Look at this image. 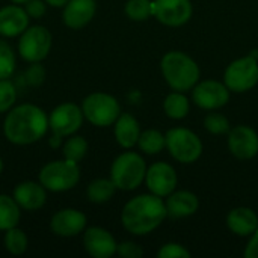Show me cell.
I'll return each mask as SVG.
<instances>
[{
    "label": "cell",
    "instance_id": "cell-15",
    "mask_svg": "<svg viewBox=\"0 0 258 258\" xmlns=\"http://www.w3.org/2000/svg\"><path fill=\"white\" fill-rule=\"evenodd\" d=\"M83 246L86 252L94 258H109L116 252V242L113 236L98 227L88 228L83 236Z\"/></svg>",
    "mask_w": 258,
    "mask_h": 258
},
{
    "label": "cell",
    "instance_id": "cell-27",
    "mask_svg": "<svg viewBox=\"0 0 258 258\" xmlns=\"http://www.w3.org/2000/svg\"><path fill=\"white\" fill-rule=\"evenodd\" d=\"M5 248L12 255H21L27 249V237L24 231L18 230L17 227L11 228L5 234Z\"/></svg>",
    "mask_w": 258,
    "mask_h": 258
},
{
    "label": "cell",
    "instance_id": "cell-41",
    "mask_svg": "<svg viewBox=\"0 0 258 258\" xmlns=\"http://www.w3.org/2000/svg\"><path fill=\"white\" fill-rule=\"evenodd\" d=\"M2 169H3V162H2V159H0V174H2Z\"/></svg>",
    "mask_w": 258,
    "mask_h": 258
},
{
    "label": "cell",
    "instance_id": "cell-10",
    "mask_svg": "<svg viewBox=\"0 0 258 258\" xmlns=\"http://www.w3.org/2000/svg\"><path fill=\"white\" fill-rule=\"evenodd\" d=\"M83 122V110L73 103H63L57 106L48 116V127L53 135L70 136L76 133Z\"/></svg>",
    "mask_w": 258,
    "mask_h": 258
},
{
    "label": "cell",
    "instance_id": "cell-40",
    "mask_svg": "<svg viewBox=\"0 0 258 258\" xmlns=\"http://www.w3.org/2000/svg\"><path fill=\"white\" fill-rule=\"evenodd\" d=\"M14 3H26L27 0H12Z\"/></svg>",
    "mask_w": 258,
    "mask_h": 258
},
{
    "label": "cell",
    "instance_id": "cell-8",
    "mask_svg": "<svg viewBox=\"0 0 258 258\" xmlns=\"http://www.w3.org/2000/svg\"><path fill=\"white\" fill-rule=\"evenodd\" d=\"M51 47V33L44 26L27 27L18 41V53L27 62H39L47 57Z\"/></svg>",
    "mask_w": 258,
    "mask_h": 258
},
{
    "label": "cell",
    "instance_id": "cell-14",
    "mask_svg": "<svg viewBox=\"0 0 258 258\" xmlns=\"http://www.w3.org/2000/svg\"><path fill=\"white\" fill-rule=\"evenodd\" d=\"M228 147L237 159H252L258 153V135L248 125H237L230 132Z\"/></svg>",
    "mask_w": 258,
    "mask_h": 258
},
{
    "label": "cell",
    "instance_id": "cell-16",
    "mask_svg": "<svg viewBox=\"0 0 258 258\" xmlns=\"http://www.w3.org/2000/svg\"><path fill=\"white\" fill-rule=\"evenodd\" d=\"M86 225V216L73 209H65L53 215L50 221V228L54 234L60 237H74L83 231Z\"/></svg>",
    "mask_w": 258,
    "mask_h": 258
},
{
    "label": "cell",
    "instance_id": "cell-29",
    "mask_svg": "<svg viewBox=\"0 0 258 258\" xmlns=\"http://www.w3.org/2000/svg\"><path fill=\"white\" fill-rule=\"evenodd\" d=\"M125 14L135 21H144L153 15V2L150 0H128Z\"/></svg>",
    "mask_w": 258,
    "mask_h": 258
},
{
    "label": "cell",
    "instance_id": "cell-18",
    "mask_svg": "<svg viewBox=\"0 0 258 258\" xmlns=\"http://www.w3.org/2000/svg\"><path fill=\"white\" fill-rule=\"evenodd\" d=\"M95 9V0H70L63 8V23L70 29H82L94 18Z\"/></svg>",
    "mask_w": 258,
    "mask_h": 258
},
{
    "label": "cell",
    "instance_id": "cell-25",
    "mask_svg": "<svg viewBox=\"0 0 258 258\" xmlns=\"http://www.w3.org/2000/svg\"><path fill=\"white\" fill-rule=\"evenodd\" d=\"M165 112L169 118L172 119H181L187 115L189 112V101L187 98L180 94V92H174L171 95L166 97L165 100Z\"/></svg>",
    "mask_w": 258,
    "mask_h": 258
},
{
    "label": "cell",
    "instance_id": "cell-5",
    "mask_svg": "<svg viewBox=\"0 0 258 258\" xmlns=\"http://www.w3.org/2000/svg\"><path fill=\"white\" fill-rule=\"evenodd\" d=\"M80 180V168L73 160H56L47 163L39 172V183L51 192H65L73 189Z\"/></svg>",
    "mask_w": 258,
    "mask_h": 258
},
{
    "label": "cell",
    "instance_id": "cell-31",
    "mask_svg": "<svg viewBox=\"0 0 258 258\" xmlns=\"http://www.w3.org/2000/svg\"><path fill=\"white\" fill-rule=\"evenodd\" d=\"M17 100V91L12 82L8 79L0 80V113L8 112Z\"/></svg>",
    "mask_w": 258,
    "mask_h": 258
},
{
    "label": "cell",
    "instance_id": "cell-23",
    "mask_svg": "<svg viewBox=\"0 0 258 258\" xmlns=\"http://www.w3.org/2000/svg\"><path fill=\"white\" fill-rule=\"evenodd\" d=\"M20 206L8 195H0V230L8 231L20 222Z\"/></svg>",
    "mask_w": 258,
    "mask_h": 258
},
{
    "label": "cell",
    "instance_id": "cell-36",
    "mask_svg": "<svg viewBox=\"0 0 258 258\" xmlns=\"http://www.w3.org/2000/svg\"><path fill=\"white\" fill-rule=\"evenodd\" d=\"M26 12L32 18H41L45 14V3L42 0H27L26 2Z\"/></svg>",
    "mask_w": 258,
    "mask_h": 258
},
{
    "label": "cell",
    "instance_id": "cell-24",
    "mask_svg": "<svg viewBox=\"0 0 258 258\" xmlns=\"http://www.w3.org/2000/svg\"><path fill=\"white\" fill-rule=\"evenodd\" d=\"M115 190H116V186H115V183L112 180L100 178V180L92 181L88 186V192L86 194H88L89 201L101 204V203L109 201L113 197Z\"/></svg>",
    "mask_w": 258,
    "mask_h": 258
},
{
    "label": "cell",
    "instance_id": "cell-12",
    "mask_svg": "<svg viewBox=\"0 0 258 258\" xmlns=\"http://www.w3.org/2000/svg\"><path fill=\"white\" fill-rule=\"evenodd\" d=\"M230 100V92L227 85H222L216 80L201 82L194 88V101L203 109H219L225 106Z\"/></svg>",
    "mask_w": 258,
    "mask_h": 258
},
{
    "label": "cell",
    "instance_id": "cell-11",
    "mask_svg": "<svg viewBox=\"0 0 258 258\" xmlns=\"http://www.w3.org/2000/svg\"><path fill=\"white\" fill-rule=\"evenodd\" d=\"M153 17L166 26H181L192 17L190 0H154Z\"/></svg>",
    "mask_w": 258,
    "mask_h": 258
},
{
    "label": "cell",
    "instance_id": "cell-13",
    "mask_svg": "<svg viewBox=\"0 0 258 258\" xmlns=\"http://www.w3.org/2000/svg\"><path fill=\"white\" fill-rule=\"evenodd\" d=\"M147 186L151 194L157 197H169L177 186V174L174 168L165 162H159L150 166L145 174Z\"/></svg>",
    "mask_w": 258,
    "mask_h": 258
},
{
    "label": "cell",
    "instance_id": "cell-20",
    "mask_svg": "<svg viewBox=\"0 0 258 258\" xmlns=\"http://www.w3.org/2000/svg\"><path fill=\"white\" fill-rule=\"evenodd\" d=\"M166 210H168V216L171 218H186L194 215L198 207H200V201L197 198V195H194L192 192L187 190H180V192H172L166 201Z\"/></svg>",
    "mask_w": 258,
    "mask_h": 258
},
{
    "label": "cell",
    "instance_id": "cell-21",
    "mask_svg": "<svg viewBox=\"0 0 258 258\" xmlns=\"http://www.w3.org/2000/svg\"><path fill=\"white\" fill-rule=\"evenodd\" d=\"M227 224L234 234L246 237L255 233V230L258 228V218L251 209L239 207L230 212L227 218Z\"/></svg>",
    "mask_w": 258,
    "mask_h": 258
},
{
    "label": "cell",
    "instance_id": "cell-9",
    "mask_svg": "<svg viewBox=\"0 0 258 258\" xmlns=\"http://www.w3.org/2000/svg\"><path fill=\"white\" fill-rule=\"evenodd\" d=\"M258 83V63L254 56L231 62L225 71V85L234 92H246Z\"/></svg>",
    "mask_w": 258,
    "mask_h": 258
},
{
    "label": "cell",
    "instance_id": "cell-32",
    "mask_svg": "<svg viewBox=\"0 0 258 258\" xmlns=\"http://www.w3.org/2000/svg\"><path fill=\"white\" fill-rule=\"evenodd\" d=\"M204 125L213 135H224V133H227L230 130L228 119L224 115H221V113H210V115H207L206 121H204Z\"/></svg>",
    "mask_w": 258,
    "mask_h": 258
},
{
    "label": "cell",
    "instance_id": "cell-37",
    "mask_svg": "<svg viewBox=\"0 0 258 258\" xmlns=\"http://www.w3.org/2000/svg\"><path fill=\"white\" fill-rule=\"evenodd\" d=\"M245 257L246 258H258V228L255 233L252 234V239L245 251Z\"/></svg>",
    "mask_w": 258,
    "mask_h": 258
},
{
    "label": "cell",
    "instance_id": "cell-38",
    "mask_svg": "<svg viewBox=\"0 0 258 258\" xmlns=\"http://www.w3.org/2000/svg\"><path fill=\"white\" fill-rule=\"evenodd\" d=\"M60 144H62V136L53 135V138H50V147L51 148H59Z\"/></svg>",
    "mask_w": 258,
    "mask_h": 258
},
{
    "label": "cell",
    "instance_id": "cell-6",
    "mask_svg": "<svg viewBox=\"0 0 258 258\" xmlns=\"http://www.w3.org/2000/svg\"><path fill=\"white\" fill-rule=\"evenodd\" d=\"M82 110H83V116L97 127L112 125L121 115L118 101L112 95L103 92H95L88 95L83 100Z\"/></svg>",
    "mask_w": 258,
    "mask_h": 258
},
{
    "label": "cell",
    "instance_id": "cell-35",
    "mask_svg": "<svg viewBox=\"0 0 258 258\" xmlns=\"http://www.w3.org/2000/svg\"><path fill=\"white\" fill-rule=\"evenodd\" d=\"M116 252L124 258H141L144 254L141 246L133 242H124V243L118 245Z\"/></svg>",
    "mask_w": 258,
    "mask_h": 258
},
{
    "label": "cell",
    "instance_id": "cell-22",
    "mask_svg": "<svg viewBox=\"0 0 258 258\" xmlns=\"http://www.w3.org/2000/svg\"><path fill=\"white\" fill-rule=\"evenodd\" d=\"M141 136L139 122L130 113H121L115 121V138L116 142L124 148H132L138 144Z\"/></svg>",
    "mask_w": 258,
    "mask_h": 258
},
{
    "label": "cell",
    "instance_id": "cell-3",
    "mask_svg": "<svg viewBox=\"0 0 258 258\" xmlns=\"http://www.w3.org/2000/svg\"><path fill=\"white\" fill-rule=\"evenodd\" d=\"M162 73L168 85L178 92L192 89L200 79L198 65L192 57L181 51H169L163 56Z\"/></svg>",
    "mask_w": 258,
    "mask_h": 258
},
{
    "label": "cell",
    "instance_id": "cell-30",
    "mask_svg": "<svg viewBox=\"0 0 258 258\" xmlns=\"http://www.w3.org/2000/svg\"><path fill=\"white\" fill-rule=\"evenodd\" d=\"M15 70V56L11 45L0 39V80L12 76Z\"/></svg>",
    "mask_w": 258,
    "mask_h": 258
},
{
    "label": "cell",
    "instance_id": "cell-4",
    "mask_svg": "<svg viewBox=\"0 0 258 258\" xmlns=\"http://www.w3.org/2000/svg\"><path fill=\"white\" fill-rule=\"evenodd\" d=\"M147 165L138 153H124L112 165L110 180L115 183L116 189L133 190L145 178Z\"/></svg>",
    "mask_w": 258,
    "mask_h": 258
},
{
    "label": "cell",
    "instance_id": "cell-28",
    "mask_svg": "<svg viewBox=\"0 0 258 258\" xmlns=\"http://www.w3.org/2000/svg\"><path fill=\"white\" fill-rule=\"evenodd\" d=\"M88 151V142L82 136L70 138L63 145V157L73 162H80Z\"/></svg>",
    "mask_w": 258,
    "mask_h": 258
},
{
    "label": "cell",
    "instance_id": "cell-26",
    "mask_svg": "<svg viewBox=\"0 0 258 258\" xmlns=\"http://www.w3.org/2000/svg\"><path fill=\"white\" fill-rule=\"evenodd\" d=\"M139 148L147 154H157L166 145L165 136L157 130H147L139 136Z\"/></svg>",
    "mask_w": 258,
    "mask_h": 258
},
{
    "label": "cell",
    "instance_id": "cell-33",
    "mask_svg": "<svg viewBox=\"0 0 258 258\" xmlns=\"http://www.w3.org/2000/svg\"><path fill=\"white\" fill-rule=\"evenodd\" d=\"M157 257L159 258H189L190 257V252L178 245V243H168L165 246L160 248V251L157 252Z\"/></svg>",
    "mask_w": 258,
    "mask_h": 258
},
{
    "label": "cell",
    "instance_id": "cell-17",
    "mask_svg": "<svg viewBox=\"0 0 258 258\" xmlns=\"http://www.w3.org/2000/svg\"><path fill=\"white\" fill-rule=\"evenodd\" d=\"M29 15L26 9L9 5L0 9V35L6 38H14L21 35L29 26Z\"/></svg>",
    "mask_w": 258,
    "mask_h": 258
},
{
    "label": "cell",
    "instance_id": "cell-7",
    "mask_svg": "<svg viewBox=\"0 0 258 258\" xmlns=\"http://www.w3.org/2000/svg\"><path fill=\"white\" fill-rule=\"evenodd\" d=\"M165 139L171 156L181 163H192L203 153L200 138L187 128H172L166 133Z\"/></svg>",
    "mask_w": 258,
    "mask_h": 258
},
{
    "label": "cell",
    "instance_id": "cell-1",
    "mask_svg": "<svg viewBox=\"0 0 258 258\" xmlns=\"http://www.w3.org/2000/svg\"><path fill=\"white\" fill-rule=\"evenodd\" d=\"M47 115L33 104L17 106L6 115L3 124L6 139L15 145H29L39 141L47 133Z\"/></svg>",
    "mask_w": 258,
    "mask_h": 258
},
{
    "label": "cell",
    "instance_id": "cell-2",
    "mask_svg": "<svg viewBox=\"0 0 258 258\" xmlns=\"http://www.w3.org/2000/svg\"><path fill=\"white\" fill-rule=\"evenodd\" d=\"M168 216L165 203L157 195H139L122 209L121 221L127 231L144 236L156 230Z\"/></svg>",
    "mask_w": 258,
    "mask_h": 258
},
{
    "label": "cell",
    "instance_id": "cell-34",
    "mask_svg": "<svg viewBox=\"0 0 258 258\" xmlns=\"http://www.w3.org/2000/svg\"><path fill=\"white\" fill-rule=\"evenodd\" d=\"M44 77H45V70L42 65H39L38 62H33V65L26 71L24 74V79L29 85L32 86H38L44 82Z\"/></svg>",
    "mask_w": 258,
    "mask_h": 258
},
{
    "label": "cell",
    "instance_id": "cell-19",
    "mask_svg": "<svg viewBox=\"0 0 258 258\" xmlns=\"http://www.w3.org/2000/svg\"><path fill=\"white\" fill-rule=\"evenodd\" d=\"M14 200L17 204L27 212H33L41 209L45 204L47 195L45 187L35 181H23L14 190Z\"/></svg>",
    "mask_w": 258,
    "mask_h": 258
},
{
    "label": "cell",
    "instance_id": "cell-39",
    "mask_svg": "<svg viewBox=\"0 0 258 258\" xmlns=\"http://www.w3.org/2000/svg\"><path fill=\"white\" fill-rule=\"evenodd\" d=\"M70 0H45L47 5L53 6V8H60V6H65Z\"/></svg>",
    "mask_w": 258,
    "mask_h": 258
}]
</instances>
